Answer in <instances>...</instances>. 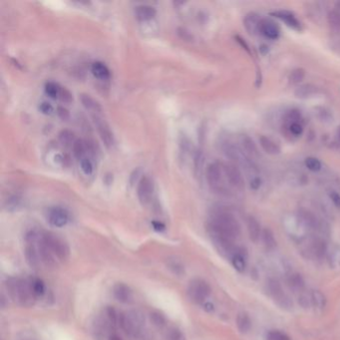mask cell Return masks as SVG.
<instances>
[{"instance_id": "484cf974", "label": "cell", "mask_w": 340, "mask_h": 340, "mask_svg": "<svg viewBox=\"0 0 340 340\" xmlns=\"http://www.w3.org/2000/svg\"><path fill=\"white\" fill-rule=\"evenodd\" d=\"M91 72L99 80H108L111 76L109 68L102 62H94L91 66Z\"/></svg>"}, {"instance_id": "1f68e13d", "label": "cell", "mask_w": 340, "mask_h": 340, "mask_svg": "<svg viewBox=\"0 0 340 340\" xmlns=\"http://www.w3.org/2000/svg\"><path fill=\"white\" fill-rule=\"evenodd\" d=\"M29 282L35 298H41L45 293V285L43 281L39 279H32L29 280Z\"/></svg>"}, {"instance_id": "7a4b0ae2", "label": "cell", "mask_w": 340, "mask_h": 340, "mask_svg": "<svg viewBox=\"0 0 340 340\" xmlns=\"http://www.w3.org/2000/svg\"><path fill=\"white\" fill-rule=\"evenodd\" d=\"M6 287L9 296L20 305L29 307L34 304L36 298L31 289L29 280L10 278L6 281Z\"/></svg>"}, {"instance_id": "44dd1931", "label": "cell", "mask_w": 340, "mask_h": 340, "mask_svg": "<svg viewBox=\"0 0 340 340\" xmlns=\"http://www.w3.org/2000/svg\"><path fill=\"white\" fill-rule=\"evenodd\" d=\"M157 14V10L151 5H139L135 9V16L140 21L152 20Z\"/></svg>"}, {"instance_id": "836d02e7", "label": "cell", "mask_w": 340, "mask_h": 340, "mask_svg": "<svg viewBox=\"0 0 340 340\" xmlns=\"http://www.w3.org/2000/svg\"><path fill=\"white\" fill-rule=\"evenodd\" d=\"M150 319L153 324L158 327H163L166 324V319L164 314L158 310H154L150 313Z\"/></svg>"}, {"instance_id": "b9f144b4", "label": "cell", "mask_w": 340, "mask_h": 340, "mask_svg": "<svg viewBox=\"0 0 340 340\" xmlns=\"http://www.w3.org/2000/svg\"><path fill=\"white\" fill-rule=\"evenodd\" d=\"M301 118V114H300V111L297 110V109H292L290 110L286 116H285V121L288 122V125L291 124V123H296V122H300Z\"/></svg>"}, {"instance_id": "2e32d148", "label": "cell", "mask_w": 340, "mask_h": 340, "mask_svg": "<svg viewBox=\"0 0 340 340\" xmlns=\"http://www.w3.org/2000/svg\"><path fill=\"white\" fill-rule=\"evenodd\" d=\"M299 218L300 220L301 221V223L306 226L308 229H312V230H316L320 228V221L319 220L316 219V217L314 216V214H312L310 211L305 210V209H301L299 212Z\"/></svg>"}, {"instance_id": "6f0895ef", "label": "cell", "mask_w": 340, "mask_h": 340, "mask_svg": "<svg viewBox=\"0 0 340 340\" xmlns=\"http://www.w3.org/2000/svg\"><path fill=\"white\" fill-rule=\"evenodd\" d=\"M109 340H122L118 335H111L109 337Z\"/></svg>"}, {"instance_id": "9f6ffc18", "label": "cell", "mask_w": 340, "mask_h": 340, "mask_svg": "<svg viewBox=\"0 0 340 340\" xmlns=\"http://www.w3.org/2000/svg\"><path fill=\"white\" fill-rule=\"evenodd\" d=\"M205 306H206V310L207 311H213L214 310V305L212 303H210V302L206 303Z\"/></svg>"}, {"instance_id": "6da1fadb", "label": "cell", "mask_w": 340, "mask_h": 340, "mask_svg": "<svg viewBox=\"0 0 340 340\" xmlns=\"http://www.w3.org/2000/svg\"><path fill=\"white\" fill-rule=\"evenodd\" d=\"M208 232L217 233L235 240L240 235V226L231 213L220 209L212 214L208 224Z\"/></svg>"}, {"instance_id": "8d00e7d4", "label": "cell", "mask_w": 340, "mask_h": 340, "mask_svg": "<svg viewBox=\"0 0 340 340\" xmlns=\"http://www.w3.org/2000/svg\"><path fill=\"white\" fill-rule=\"evenodd\" d=\"M328 255V262L332 267L340 266V249L333 248L332 251L327 253Z\"/></svg>"}, {"instance_id": "9a60e30c", "label": "cell", "mask_w": 340, "mask_h": 340, "mask_svg": "<svg viewBox=\"0 0 340 340\" xmlns=\"http://www.w3.org/2000/svg\"><path fill=\"white\" fill-rule=\"evenodd\" d=\"M260 21H261V19L260 18V16L257 13L251 12V13H248L245 15V17L243 19V25L249 34L255 35L258 32H260Z\"/></svg>"}, {"instance_id": "d590c367", "label": "cell", "mask_w": 340, "mask_h": 340, "mask_svg": "<svg viewBox=\"0 0 340 340\" xmlns=\"http://www.w3.org/2000/svg\"><path fill=\"white\" fill-rule=\"evenodd\" d=\"M305 76V72L301 68H298V69H294L290 72L289 76H288V81L290 84H299L300 82H301L303 80Z\"/></svg>"}, {"instance_id": "5bb4252c", "label": "cell", "mask_w": 340, "mask_h": 340, "mask_svg": "<svg viewBox=\"0 0 340 340\" xmlns=\"http://www.w3.org/2000/svg\"><path fill=\"white\" fill-rule=\"evenodd\" d=\"M270 15H273V16L279 18L280 20H281L282 22H284L285 25L288 26L289 28H292V29L298 30V31L301 30V23L300 22V20L296 17V15H294L290 11L280 10V11H276V12H271Z\"/></svg>"}, {"instance_id": "4fadbf2b", "label": "cell", "mask_w": 340, "mask_h": 340, "mask_svg": "<svg viewBox=\"0 0 340 340\" xmlns=\"http://www.w3.org/2000/svg\"><path fill=\"white\" fill-rule=\"evenodd\" d=\"M260 33L270 40H277L280 35V28L275 21L270 19H261Z\"/></svg>"}, {"instance_id": "4dcf8cb0", "label": "cell", "mask_w": 340, "mask_h": 340, "mask_svg": "<svg viewBox=\"0 0 340 340\" xmlns=\"http://www.w3.org/2000/svg\"><path fill=\"white\" fill-rule=\"evenodd\" d=\"M61 88L58 84L54 83V82H48L45 85V93L47 94V96H49L51 99H58L60 96V92H61Z\"/></svg>"}, {"instance_id": "3957f363", "label": "cell", "mask_w": 340, "mask_h": 340, "mask_svg": "<svg viewBox=\"0 0 340 340\" xmlns=\"http://www.w3.org/2000/svg\"><path fill=\"white\" fill-rule=\"evenodd\" d=\"M207 180L210 188L221 196L231 195V185L224 171V164L220 162L211 163L207 168Z\"/></svg>"}, {"instance_id": "ab89813d", "label": "cell", "mask_w": 340, "mask_h": 340, "mask_svg": "<svg viewBox=\"0 0 340 340\" xmlns=\"http://www.w3.org/2000/svg\"><path fill=\"white\" fill-rule=\"evenodd\" d=\"M59 139L60 141L64 144V145H71L73 146L74 144V134L70 131H62L60 134H59Z\"/></svg>"}, {"instance_id": "c3c4849f", "label": "cell", "mask_w": 340, "mask_h": 340, "mask_svg": "<svg viewBox=\"0 0 340 340\" xmlns=\"http://www.w3.org/2000/svg\"><path fill=\"white\" fill-rule=\"evenodd\" d=\"M39 110H40V112L42 113V114H44V115H51L52 113H53V111H54V108H53V106L50 103L43 102V103L40 104Z\"/></svg>"}, {"instance_id": "bcb514c9", "label": "cell", "mask_w": 340, "mask_h": 340, "mask_svg": "<svg viewBox=\"0 0 340 340\" xmlns=\"http://www.w3.org/2000/svg\"><path fill=\"white\" fill-rule=\"evenodd\" d=\"M59 99L63 102V103H66V104H69L73 101V97H72V94L70 93L69 90H67L66 88H61V92H60V96H59Z\"/></svg>"}, {"instance_id": "74e56055", "label": "cell", "mask_w": 340, "mask_h": 340, "mask_svg": "<svg viewBox=\"0 0 340 340\" xmlns=\"http://www.w3.org/2000/svg\"><path fill=\"white\" fill-rule=\"evenodd\" d=\"M106 313H107V317H108V320L110 321V323L113 325V326H116L117 324H119V317H120V314L117 313L116 309L113 307V306H108L106 308Z\"/></svg>"}, {"instance_id": "5b68a950", "label": "cell", "mask_w": 340, "mask_h": 340, "mask_svg": "<svg viewBox=\"0 0 340 340\" xmlns=\"http://www.w3.org/2000/svg\"><path fill=\"white\" fill-rule=\"evenodd\" d=\"M119 325L127 334L136 335L141 331L144 325V319L138 311L121 313L119 317Z\"/></svg>"}, {"instance_id": "f6af8a7d", "label": "cell", "mask_w": 340, "mask_h": 340, "mask_svg": "<svg viewBox=\"0 0 340 340\" xmlns=\"http://www.w3.org/2000/svg\"><path fill=\"white\" fill-rule=\"evenodd\" d=\"M299 303L304 309L309 308V306L311 305L310 296H307V294L304 292H300V296H299Z\"/></svg>"}, {"instance_id": "11a10c76", "label": "cell", "mask_w": 340, "mask_h": 340, "mask_svg": "<svg viewBox=\"0 0 340 340\" xmlns=\"http://www.w3.org/2000/svg\"><path fill=\"white\" fill-rule=\"evenodd\" d=\"M171 268H174V271H175V273H176L177 275H180V274H182V273H183V271H184V268H183V266H182V265H180V264H179V263H177V262H174V263H172V264H171Z\"/></svg>"}, {"instance_id": "277c9868", "label": "cell", "mask_w": 340, "mask_h": 340, "mask_svg": "<svg viewBox=\"0 0 340 340\" xmlns=\"http://www.w3.org/2000/svg\"><path fill=\"white\" fill-rule=\"evenodd\" d=\"M266 288L269 296L274 299L275 302L282 309L291 310L293 302L288 294L284 292L280 282L277 279H268L266 281Z\"/></svg>"}, {"instance_id": "cb8c5ba5", "label": "cell", "mask_w": 340, "mask_h": 340, "mask_svg": "<svg viewBox=\"0 0 340 340\" xmlns=\"http://www.w3.org/2000/svg\"><path fill=\"white\" fill-rule=\"evenodd\" d=\"M311 251L314 257L319 260H322L323 258H325L328 253V248H327V244L325 240L322 239L313 240L312 245H311Z\"/></svg>"}, {"instance_id": "ee69618b", "label": "cell", "mask_w": 340, "mask_h": 340, "mask_svg": "<svg viewBox=\"0 0 340 340\" xmlns=\"http://www.w3.org/2000/svg\"><path fill=\"white\" fill-rule=\"evenodd\" d=\"M288 130L293 136H296V137H300V136H301L303 133V126L300 122L291 123L288 125Z\"/></svg>"}, {"instance_id": "e0dca14e", "label": "cell", "mask_w": 340, "mask_h": 340, "mask_svg": "<svg viewBox=\"0 0 340 340\" xmlns=\"http://www.w3.org/2000/svg\"><path fill=\"white\" fill-rule=\"evenodd\" d=\"M113 293L117 300L123 303H128L132 300V291L124 283H117L113 288Z\"/></svg>"}, {"instance_id": "f546056e", "label": "cell", "mask_w": 340, "mask_h": 340, "mask_svg": "<svg viewBox=\"0 0 340 340\" xmlns=\"http://www.w3.org/2000/svg\"><path fill=\"white\" fill-rule=\"evenodd\" d=\"M240 143L242 145V148L245 152V154H249V155H257L258 154V150H257V147H256V144L254 143V141L247 137V136H241V138H240Z\"/></svg>"}, {"instance_id": "30bf717a", "label": "cell", "mask_w": 340, "mask_h": 340, "mask_svg": "<svg viewBox=\"0 0 340 340\" xmlns=\"http://www.w3.org/2000/svg\"><path fill=\"white\" fill-rule=\"evenodd\" d=\"M36 245H37V249H38L41 261L46 266H49V267L54 266L56 264V258L53 255L49 245L46 243V241L44 240L42 237V233L39 234L38 240L36 241Z\"/></svg>"}, {"instance_id": "d6986e66", "label": "cell", "mask_w": 340, "mask_h": 340, "mask_svg": "<svg viewBox=\"0 0 340 340\" xmlns=\"http://www.w3.org/2000/svg\"><path fill=\"white\" fill-rule=\"evenodd\" d=\"M72 149H73L74 156L80 161L83 160L84 158H86V155L88 153H92L91 145H90L88 142L83 141L81 139L75 140V142L72 146Z\"/></svg>"}, {"instance_id": "7bdbcfd3", "label": "cell", "mask_w": 340, "mask_h": 340, "mask_svg": "<svg viewBox=\"0 0 340 340\" xmlns=\"http://www.w3.org/2000/svg\"><path fill=\"white\" fill-rule=\"evenodd\" d=\"M267 340H290V338L280 330H271L267 333Z\"/></svg>"}, {"instance_id": "ffe728a7", "label": "cell", "mask_w": 340, "mask_h": 340, "mask_svg": "<svg viewBox=\"0 0 340 340\" xmlns=\"http://www.w3.org/2000/svg\"><path fill=\"white\" fill-rule=\"evenodd\" d=\"M286 282L287 285L289 286V288L291 290H293L294 292H302L304 289V280L301 277V275L298 274V273H291L287 276L286 278Z\"/></svg>"}, {"instance_id": "db71d44e", "label": "cell", "mask_w": 340, "mask_h": 340, "mask_svg": "<svg viewBox=\"0 0 340 340\" xmlns=\"http://www.w3.org/2000/svg\"><path fill=\"white\" fill-rule=\"evenodd\" d=\"M152 225H153V228L154 230H156L157 232H163L165 229H166V226L163 222L161 221H157V220H154L152 222Z\"/></svg>"}, {"instance_id": "4316f807", "label": "cell", "mask_w": 340, "mask_h": 340, "mask_svg": "<svg viewBox=\"0 0 340 340\" xmlns=\"http://www.w3.org/2000/svg\"><path fill=\"white\" fill-rule=\"evenodd\" d=\"M237 326L240 333H247L252 328V320L246 312H240L237 316Z\"/></svg>"}, {"instance_id": "d4e9b609", "label": "cell", "mask_w": 340, "mask_h": 340, "mask_svg": "<svg viewBox=\"0 0 340 340\" xmlns=\"http://www.w3.org/2000/svg\"><path fill=\"white\" fill-rule=\"evenodd\" d=\"M310 300L311 305L317 310H323L327 304V300L324 293L317 289H314L310 292Z\"/></svg>"}, {"instance_id": "8992f818", "label": "cell", "mask_w": 340, "mask_h": 340, "mask_svg": "<svg viewBox=\"0 0 340 340\" xmlns=\"http://www.w3.org/2000/svg\"><path fill=\"white\" fill-rule=\"evenodd\" d=\"M42 237L44 240L49 245L55 258H57L60 260H66L69 258L70 248L62 238L50 232H43Z\"/></svg>"}, {"instance_id": "e575fe53", "label": "cell", "mask_w": 340, "mask_h": 340, "mask_svg": "<svg viewBox=\"0 0 340 340\" xmlns=\"http://www.w3.org/2000/svg\"><path fill=\"white\" fill-rule=\"evenodd\" d=\"M304 165L311 172H319L322 168L321 162L319 160V159H316L314 157L306 158L305 161H304Z\"/></svg>"}, {"instance_id": "f5cc1de1", "label": "cell", "mask_w": 340, "mask_h": 340, "mask_svg": "<svg viewBox=\"0 0 340 340\" xmlns=\"http://www.w3.org/2000/svg\"><path fill=\"white\" fill-rule=\"evenodd\" d=\"M57 114L62 120H67L68 118H69V112H68L67 109H65L64 107L57 108Z\"/></svg>"}, {"instance_id": "f35d334b", "label": "cell", "mask_w": 340, "mask_h": 340, "mask_svg": "<svg viewBox=\"0 0 340 340\" xmlns=\"http://www.w3.org/2000/svg\"><path fill=\"white\" fill-rule=\"evenodd\" d=\"M328 21L330 26L336 30L340 31V12L337 11H332L328 15Z\"/></svg>"}, {"instance_id": "f1b7e54d", "label": "cell", "mask_w": 340, "mask_h": 340, "mask_svg": "<svg viewBox=\"0 0 340 340\" xmlns=\"http://www.w3.org/2000/svg\"><path fill=\"white\" fill-rule=\"evenodd\" d=\"M260 238L264 247L267 249V251H274V249L277 247V240L275 238L274 233L271 232V230L269 229L262 230Z\"/></svg>"}, {"instance_id": "681fc988", "label": "cell", "mask_w": 340, "mask_h": 340, "mask_svg": "<svg viewBox=\"0 0 340 340\" xmlns=\"http://www.w3.org/2000/svg\"><path fill=\"white\" fill-rule=\"evenodd\" d=\"M249 186H251V188L255 191H258L260 187H261V180L260 177L258 176H255L251 179V180H249Z\"/></svg>"}, {"instance_id": "d6a6232c", "label": "cell", "mask_w": 340, "mask_h": 340, "mask_svg": "<svg viewBox=\"0 0 340 340\" xmlns=\"http://www.w3.org/2000/svg\"><path fill=\"white\" fill-rule=\"evenodd\" d=\"M316 91V88L311 86V85H304V86H301L300 88L297 89V91H296V95L297 97L299 98H308V97H311L312 95H314Z\"/></svg>"}, {"instance_id": "7c38bea8", "label": "cell", "mask_w": 340, "mask_h": 340, "mask_svg": "<svg viewBox=\"0 0 340 340\" xmlns=\"http://www.w3.org/2000/svg\"><path fill=\"white\" fill-rule=\"evenodd\" d=\"M224 170L226 177H228L229 183L232 188L242 189L243 188V178L240 169L233 164H224Z\"/></svg>"}, {"instance_id": "ac0fdd59", "label": "cell", "mask_w": 340, "mask_h": 340, "mask_svg": "<svg viewBox=\"0 0 340 340\" xmlns=\"http://www.w3.org/2000/svg\"><path fill=\"white\" fill-rule=\"evenodd\" d=\"M233 266L239 273L242 274L246 268V254L240 248H237L235 254L231 258Z\"/></svg>"}, {"instance_id": "ba28073f", "label": "cell", "mask_w": 340, "mask_h": 340, "mask_svg": "<svg viewBox=\"0 0 340 340\" xmlns=\"http://www.w3.org/2000/svg\"><path fill=\"white\" fill-rule=\"evenodd\" d=\"M155 187L154 183L150 177L144 176L138 184L137 194L142 205H148L151 202L154 195Z\"/></svg>"}, {"instance_id": "60d3db41", "label": "cell", "mask_w": 340, "mask_h": 340, "mask_svg": "<svg viewBox=\"0 0 340 340\" xmlns=\"http://www.w3.org/2000/svg\"><path fill=\"white\" fill-rule=\"evenodd\" d=\"M80 167H81V170L82 172L86 175V176H90V175H92L93 173V164L92 162L89 160L88 158H84L83 160L80 161Z\"/></svg>"}, {"instance_id": "816d5d0a", "label": "cell", "mask_w": 340, "mask_h": 340, "mask_svg": "<svg viewBox=\"0 0 340 340\" xmlns=\"http://www.w3.org/2000/svg\"><path fill=\"white\" fill-rule=\"evenodd\" d=\"M329 198L336 208H340V195L338 193H336L335 191H331L329 193Z\"/></svg>"}, {"instance_id": "f907efd6", "label": "cell", "mask_w": 340, "mask_h": 340, "mask_svg": "<svg viewBox=\"0 0 340 340\" xmlns=\"http://www.w3.org/2000/svg\"><path fill=\"white\" fill-rule=\"evenodd\" d=\"M19 207H20V200L18 198L10 199L7 201V210H9V211L17 210Z\"/></svg>"}, {"instance_id": "7402d4cb", "label": "cell", "mask_w": 340, "mask_h": 340, "mask_svg": "<svg viewBox=\"0 0 340 340\" xmlns=\"http://www.w3.org/2000/svg\"><path fill=\"white\" fill-rule=\"evenodd\" d=\"M246 223H247V232H248L249 239H251L254 242H257L261 237V233H262L260 222L258 221L256 218L249 217L247 219Z\"/></svg>"}, {"instance_id": "7dc6e473", "label": "cell", "mask_w": 340, "mask_h": 340, "mask_svg": "<svg viewBox=\"0 0 340 340\" xmlns=\"http://www.w3.org/2000/svg\"><path fill=\"white\" fill-rule=\"evenodd\" d=\"M169 340H186V336L180 329L173 328L169 333Z\"/></svg>"}, {"instance_id": "680465c9", "label": "cell", "mask_w": 340, "mask_h": 340, "mask_svg": "<svg viewBox=\"0 0 340 340\" xmlns=\"http://www.w3.org/2000/svg\"><path fill=\"white\" fill-rule=\"evenodd\" d=\"M337 136H338V139H339V141H340V127H339L338 130H337Z\"/></svg>"}, {"instance_id": "9c48e42d", "label": "cell", "mask_w": 340, "mask_h": 340, "mask_svg": "<svg viewBox=\"0 0 340 340\" xmlns=\"http://www.w3.org/2000/svg\"><path fill=\"white\" fill-rule=\"evenodd\" d=\"M93 122L106 147L110 148L114 145V136L107 122L99 114H93Z\"/></svg>"}, {"instance_id": "603a6c76", "label": "cell", "mask_w": 340, "mask_h": 340, "mask_svg": "<svg viewBox=\"0 0 340 340\" xmlns=\"http://www.w3.org/2000/svg\"><path fill=\"white\" fill-rule=\"evenodd\" d=\"M260 144L263 151L269 155H278L281 151L280 146L267 136H261L260 138Z\"/></svg>"}, {"instance_id": "83f0119b", "label": "cell", "mask_w": 340, "mask_h": 340, "mask_svg": "<svg viewBox=\"0 0 340 340\" xmlns=\"http://www.w3.org/2000/svg\"><path fill=\"white\" fill-rule=\"evenodd\" d=\"M80 99H81L82 105L91 113H94V114H99V113L102 111V108L100 107V105L90 95L82 94Z\"/></svg>"}, {"instance_id": "52a82bcc", "label": "cell", "mask_w": 340, "mask_h": 340, "mask_svg": "<svg viewBox=\"0 0 340 340\" xmlns=\"http://www.w3.org/2000/svg\"><path fill=\"white\" fill-rule=\"evenodd\" d=\"M212 288L210 284L203 280L196 279L189 284L188 294L191 300L195 303L201 304L211 296Z\"/></svg>"}, {"instance_id": "8fae6325", "label": "cell", "mask_w": 340, "mask_h": 340, "mask_svg": "<svg viewBox=\"0 0 340 340\" xmlns=\"http://www.w3.org/2000/svg\"><path fill=\"white\" fill-rule=\"evenodd\" d=\"M47 219L51 225L62 228L69 221V213L61 207H54L49 210Z\"/></svg>"}]
</instances>
